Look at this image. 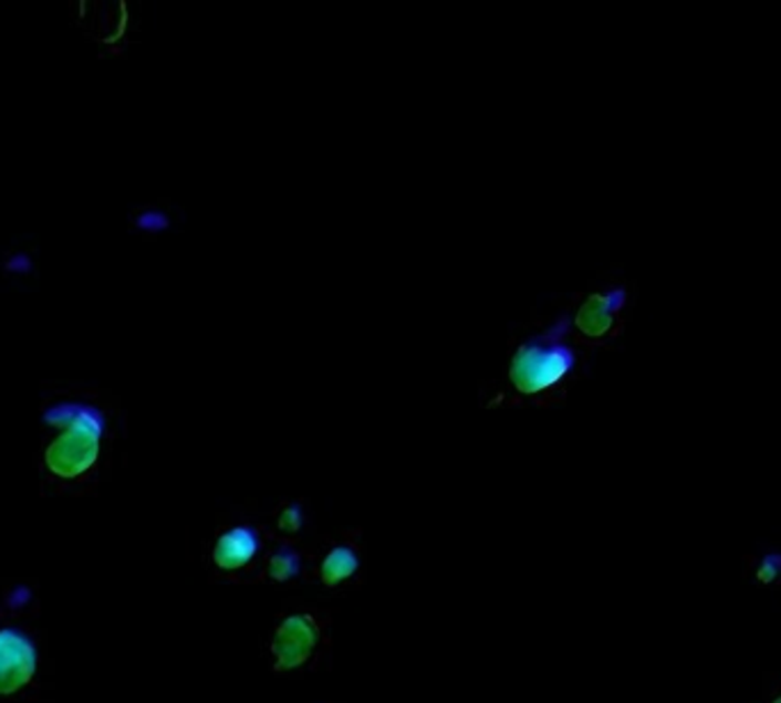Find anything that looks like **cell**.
Segmentation results:
<instances>
[{
    "label": "cell",
    "instance_id": "obj_1",
    "mask_svg": "<svg viewBox=\"0 0 781 703\" xmlns=\"http://www.w3.org/2000/svg\"><path fill=\"white\" fill-rule=\"evenodd\" d=\"M44 420L64 428L60 439L46 452L51 471L62 478H74L94 464L103 432L101 411L83 405H58L46 411Z\"/></svg>",
    "mask_w": 781,
    "mask_h": 703
},
{
    "label": "cell",
    "instance_id": "obj_2",
    "mask_svg": "<svg viewBox=\"0 0 781 703\" xmlns=\"http://www.w3.org/2000/svg\"><path fill=\"white\" fill-rule=\"evenodd\" d=\"M570 321L560 318L546 334L528 338L512 359L510 379L523 396L540 394L562 381L576 366L574 349L564 343Z\"/></svg>",
    "mask_w": 781,
    "mask_h": 703
},
{
    "label": "cell",
    "instance_id": "obj_3",
    "mask_svg": "<svg viewBox=\"0 0 781 703\" xmlns=\"http://www.w3.org/2000/svg\"><path fill=\"white\" fill-rule=\"evenodd\" d=\"M38 667L32 642L17 630H0V694L23 688Z\"/></svg>",
    "mask_w": 781,
    "mask_h": 703
},
{
    "label": "cell",
    "instance_id": "obj_4",
    "mask_svg": "<svg viewBox=\"0 0 781 703\" xmlns=\"http://www.w3.org/2000/svg\"><path fill=\"white\" fill-rule=\"evenodd\" d=\"M309 619H291L287 626L281 628L274 651L279 653V664H295L302 662L306 658V653L311 651V644L315 640L313 628H304Z\"/></svg>",
    "mask_w": 781,
    "mask_h": 703
},
{
    "label": "cell",
    "instance_id": "obj_5",
    "mask_svg": "<svg viewBox=\"0 0 781 703\" xmlns=\"http://www.w3.org/2000/svg\"><path fill=\"white\" fill-rule=\"evenodd\" d=\"M257 535L250 527H236L229 535H225L216 550V562L225 569H236L244 562H250L257 553Z\"/></svg>",
    "mask_w": 781,
    "mask_h": 703
},
{
    "label": "cell",
    "instance_id": "obj_6",
    "mask_svg": "<svg viewBox=\"0 0 781 703\" xmlns=\"http://www.w3.org/2000/svg\"><path fill=\"white\" fill-rule=\"evenodd\" d=\"M622 297L624 293L617 291V293H611L606 297H592L583 311L579 313V318L576 323L583 327V332L587 334H601L603 327L608 325L611 321V311H615L617 306H622Z\"/></svg>",
    "mask_w": 781,
    "mask_h": 703
},
{
    "label": "cell",
    "instance_id": "obj_7",
    "mask_svg": "<svg viewBox=\"0 0 781 703\" xmlns=\"http://www.w3.org/2000/svg\"><path fill=\"white\" fill-rule=\"evenodd\" d=\"M354 569H357V559H354V555L350 550L339 548L327 557L323 574H325L327 583H336V580L347 578Z\"/></svg>",
    "mask_w": 781,
    "mask_h": 703
},
{
    "label": "cell",
    "instance_id": "obj_8",
    "mask_svg": "<svg viewBox=\"0 0 781 703\" xmlns=\"http://www.w3.org/2000/svg\"><path fill=\"white\" fill-rule=\"evenodd\" d=\"M295 567H298L295 555L283 550V553H279V555L274 557V562H272V574H274V578H289V576L295 571Z\"/></svg>",
    "mask_w": 781,
    "mask_h": 703
},
{
    "label": "cell",
    "instance_id": "obj_9",
    "mask_svg": "<svg viewBox=\"0 0 781 703\" xmlns=\"http://www.w3.org/2000/svg\"><path fill=\"white\" fill-rule=\"evenodd\" d=\"M300 510L298 507H291L287 514H283V521H281V525L283 527H298L300 525Z\"/></svg>",
    "mask_w": 781,
    "mask_h": 703
},
{
    "label": "cell",
    "instance_id": "obj_10",
    "mask_svg": "<svg viewBox=\"0 0 781 703\" xmlns=\"http://www.w3.org/2000/svg\"><path fill=\"white\" fill-rule=\"evenodd\" d=\"M772 703H781V696H777V699H774V701H772Z\"/></svg>",
    "mask_w": 781,
    "mask_h": 703
}]
</instances>
